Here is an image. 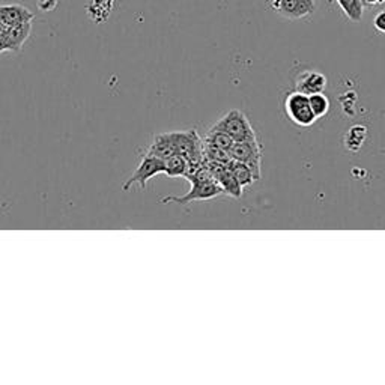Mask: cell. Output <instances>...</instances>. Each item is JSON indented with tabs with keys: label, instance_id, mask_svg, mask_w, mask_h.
Wrapping results in <instances>:
<instances>
[{
	"label": "cell",
	"instance_id": "15",
	"mask_svg": "<svg viewBox=\"0 0 385 385\" xmlns=\"http://www.w3.org/2000/svg\"><path fill=\"white\" fill-rule=\"evenodd\" d=\"M367 139V128L364 125H354L348 130L347 136H344V146L351 152H358Z\"/></svg>",
	"mask_w": 385,
	"mask_h": 385
},
{
	"label": "cell",
	"instance_id": "19",
	"mask_svg": "<svg viewBox=\"0 0 385 385\" xmlns=\"http://www.w3.org/2000/svg\"><path fill=\"white\" fill-rule=\"evenodd\" d=\"M309 102H310V109H312L316 119L324 117L329 110V100L324 95V92L309 95Z\"/></svg>",
	"mask_w": 385,
	"mask_h": 385
},
{
	"label": "cell",
	"instance_id": "10",
	"mask_svg": "<svg viewBox=\"0 0 385 385\" xmlns=\"http://www.w3.org/2000/svg\"><path fill=\"white\" fill-rule=\"evenodd\" d=\"M327 86V77L322 73L317 71H307L298 77L295 90L302 92L305 95H313L324 92Z\"/></svg>",
	"mask_w": 385,
	"mask_h": 385
},
{
	"label": "cell",
	"instance_id": "1",
	"mask_svg": "<svg viewBox=\"0 0 385 385\" xmlns=\"http://www.w3.org/2000/svg\"><path fill=\"white\" fill-rule=\"evenodd\" d=\"M170 137L172 143H174L175 154L182 155L189 162L190 170L204 163V142L199 137L196 130L174 131L170 132Z\"/></svg>",
	"mask_w": 385,
	"mask_h": 385
},
{
	"label": "cell",
	"instance_id": "22",
	"mask_svg": "<svg viewBox=\"0 0 385 385\" xmlns=\"http://www.w3.org/2000/svg\"><path fill=\"white\" fill-rule=\"evenodd\" d=\"M385 0H367V6H376V5H382Z\"/></svg>",
	"mask_w": 385,
	"mask_h": 385
},
{
	"label": "cell",
	"instance_id": "18",
	"mask_svg": "<svg viewBox=\"0 0 385 385\" xmlns=\"http://www.w3.org/2000/svg\"><path fill=\"white\" fill-rule=\"evenodd\" d=\"M339 6L343 9L344 14L352 21H360L363 17V4L360 0H337Z\"/></svg>",
	"mask_w": 385,
	"mask_h": 385
},
{
	"label": "cell",
	"instance_id": "6",
	"mask_svg": "<svg viewBox=\"0 0 385 385\" xmlns=\"http://www.w3.org/2000/svg\"><path fill=\"white\" fill-rule=\"evenodd\" d=\"M232 160L247 164L256 179H260V144L258 140L235 142L229 151Z\"/></svg>",
	"mask_w": 385,
	"mask_h": 385
},
{
	"label": "cell",
	"instance_id": "13",
	"mask_svg": "<svg viewBox=\"0 0 385 385\" xmlns=\"http://www.w3.org/2000/svg\"><path fill=\"white\" fill-rule=\"evenodd\" d=\"M189 162L179 154L170 155L164 160V174L170 178H185L189 174Z\"/></svg>",
	"mask_w": 385,
	"mask_h": 385
},
{
	"label": "cell",
	"instance_id": "12",
	"mask_svg": "<svg viewBox=\"0 0 385 385\" xmlns=\"http://www.w3.org/2000/svg\"><path fill=\"white\" fill-rule=\"evenodd\" d=\"M204 162L214 166H228L232 162V157L228 151L204 140Z\"/></svg>",
	"mask_w": 385,
	"mask_h": 385
},
{
	"label": "cell",
	"instance_id": "5",
	"mask_svg": "<svg viewBox=\"0 0 385 385\" xmlns=\"http://www.w3.org/2000/svg\"><path fill=\"white\" fill-rule=\"evenodd\" d=\"M160 174H164V160H162V158L158 157H154L151 154L146 152L142 158L140 164L137 166L135 174L131 175V178L122 185V190L127 191L130 190L132 185L137 184L140 189H146V184H148V181L157 175Z\"/></svg>",
	"mask_w": 385,
	"mask_h": 385
},
{
	"label": "cell",
	"instance_id": "9",
	"mask_svg": "<svg viewBox=\"0 0 385 385\" xmlns=\"http://www.w3.org/2000/svg\"><path fill=\"white\" fill-rule=\"evenodd\" d=\"M33 12L21 5H0V23L14 28L24 23H32Z\"/></svg>",
	"mask_w": 385,
	"mask_h": 385
},
{
	"label": "cell",
	"instance_id": "8",
	"mask_svg": "<svg viewBox=\"0 0 385 385\" xmlns=\"http://www.w3.org/2000/svg\"><path fill=\"white\" fill-rule=\"evenodd\" d=\"M208 166L212 172V176H214L216 182L220 185L224 194H229L235 199H240L243 196L244 187L235 179V176L231 174L228 166H214V164H208Z\"/></svg>",
	"mask_w": 385,
	"mask_h": 385
},
{
	"label": "cell",
	"instance_id": "23",
	"mask_svg": "<svg viewBox=\"0 0 385 385\" xmlns=\"http://www.w3.org/2000/svg\"><path fill=\"white\" fill-rule=\"evenodd\" d=\"M360 2L363 4V6H367V0H360Z\"/></svg>",
	"mask_w": 385,
	"mask_h": 385
},
{
	"label": "cell",
	"instance_id": "20",
	"mask_svg": "<svg viewBox=\"0 0 385 385\" xmlns=\"http://www.w3.org/2000/svg\"><path fill=\"white\" fill-rule=\"evenodd\" d=\"M6 32H8V26H5L4 23H0V53L8 51Z\"/></svg>",
	"mask_w": 385,
	"mask_h": 385
},
{
	"label": "cell",
	"instance_id": "11",
	"mask_svg": "<svg viewBox=\"0 0 385 385\" xmlns=\"http://www.w3.org/2000/svg\"><path fill=\"white\" fill-rule=\"evenodd\" d=\"M32 31V23H24L14 28H8L6 32V46L8 51H20Z\"/></svg>",
	"mask_w": 385,
	"mask_h": 385
},
{
	"label": "cell",
	"instance_id": "3",
	"mask_svg": "<svg viewBox=\"0 0 385 385\" xmlns=\"http://www.w3.org/2000/svg\"><path fill=\"white\" fill-rule=\"evenodd\" d=\"M191 184V189L189 193L184 196H167L162 199V204H179V205H189L196 201H209L220 194H224L220 185L216 181H197L189 179Z\"/></svg>",
	"mask_w": 385,
	"mask_h": 385
},
{
	"label": "cell",
	"instance_id": "17",
	"mask_svg": "<svg viewBox=\"0 0 385 385\" xmlns=\"http://www.w3.org/2000/svg\"><path fill=\"white\" fill-rule=\"evenodd\" d=\"M206 142L212 143V144H216L218 146V148L224 149V151H231L232 149V146H233V139L228 135V132H224L221 130H217V128H211L208 131V135H206Z\"/></svg>",
	"mask_w": 385,
	"mask_h": 385
},
{
	"label": "cell",
	"instance_id": "14",
	"mask_svg": "<svg viewBox=\"0 0 385 385\" xmlns=\"http://www.w3.org/2000/svg\"><path fill=\"white\" fill-rule=\"evenodd\" d=\"M148 154L162 158V160H166L170 155L175 154L174 143H172L170 132H164V135H158L155 136L152 144L149 146Z\"/></svg>",
	"mask_w": 385,
	"mask_h": 385
},
{
	"label": "cell",
	"instance_id": "2",
	"mask_svg": "<svg viewBox=\"0 0 385 385\" xmlns=\"http://www.w3.org/2000/svg\"><path fill=\"white\" fill-rule=\"evenodd\" d=\"M221 130L233 139V142H250V140H258L255 130L251 128L247 116L241 110H231L226 113L220 121L212 127Z\"/></svg>",
	"mask_w": 385,
	"mask_h": 385
},
{
	"label": "cell",
	"instance_id": "4",
	"mask_svg": "<svg viewBox=\"0 0 385 385\" xmlns=\"http://www.w3.org/2000/svg\"><path fill=\"white\" fill-rule=\"evenodd\" d=\"M285 109L290 121L300 127H310L316 121V117L310 109L309 95L302 94V92H290L286 97Z\"/></svg>",
	"mask_w": 385,
	"mask_h": 385
},
{
	"label": "cell",
	"instance_id": "7",
	"mask_svg": "<svg viewBox=\"0 0 385 385\" xmlns=\"http://www.w3.org/2000/svg\"><path fill=\"white\" fill-rule=\"evenodd\" d=\"M271 8L289 20H300L315 12V0H271Z\"/></svg>",
	"mask_w": 385,
	"mask_h": 385
},
{
	"label": "cell",
	"instance_id": "16",
	"mask_svg": "<svg viewBox=\"0 0 385 385\" xmlns=\"http://www.w3.org/2000/svg\"><path fill=\"white\" fill-rule=\"evenodd\" d=\"M228 169L231 170V174L235 176V179L243 185V187H248V185H251L255 181H258L253 172H251V169L244 163L232 160L228 164Z\"/></svg>",
	"mask_w": 385,
	"mask_h": 385
},
{
	"label": "cell",
	"instance_id": "21",
	"mask_svg": "<svg viewBox=\"0 0 385 385\" xmlns=\"http://www.w3.org/2000/svg\"><path fill=\"white\" fill-rule=\"evenodd\" d=\"M374 26H375V29H376V31L385 33V11H381L379 14L375 16Z\"/></svg>",
	"mask_w": 385,
	"mask_h": 385
}]
</instances>
